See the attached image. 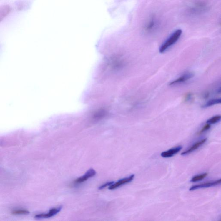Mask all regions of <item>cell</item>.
<instances>
[{
	"label": "cell",
	"instance_id": "6da1fadb",
	"mask_svg": "<svg viewBox=\"0 0 221 221\" xmlns=\"http://www.w3.org/2000/svg\"><path fill=\"white\" fill-rule=\"evenodd\" d=\"M182 34V30L181 29H177L175 31L162 45L159 49V52L161 53H163L167 50L169 47L174 45L179 39Z\"/></svg>",
	"mask_w": 221,
	"mask_h": 221
},
{
	"label": "cell",
	"instance_id": "7a4b0ae2",
	"mask_svg": "<svg viewBox=\"0 0 221 221\" xmlns=\"http://www.w3.org/2000/svg\"><path fill=\"white\" fill-rule=\"evenodd\" d=\"M221 179H219V180L213 181V182H207V183H203L200 185H196L193 186L190 189V190L191 191V190H194L200 188H207V187H210L220 185L221 184Z\"/></svg>",
	"mask_w": 221,
	"mask_h": 221
},
{
	"label": "cell",
	"instance_id": "3957f363",
	"mask_svg": "<svg viewBox=\"0 0 221 221\" xmlns=\"http://www.w3.org/2000/svg\"><path fill=\"white\" fill-rule=\"evenodd\" d=\"M134 175H132L129 176V177H126V178H123V179L119 180L118 182H116V183H114L112 185L109 187V189H116L117 188V187H119L123 185L127 184V183L131 182L134 179Z\"/></svg>",
	"mask_w": 221,
	"mask_h": 221
},
{
	"label": "cell",
	"instance_id": "277c9868",
	"mask_svg": "<svg viewBox=\"0 0 221 221\" xmlns=\"http://www.w3.org/2000/svg\"><path fill=\"white\" fill-rule=\"evenodd\" d=\"M194 75H195V74L193 73H188L184 74V75L179 77V78L177 79H176L174 80V81H172L169 84V85L172 86V85L177 84L185 82V81H187L189 79L194 77Z\"/></svg>",
	"mask_w": 221,
	"mask_h": 221
},
{
	"label": "cell",
	"instance_id": "5b68a950",
	"mask_svg": "<svg viewBox=\"0 0 221 221\" xmlns=\"http://www.w3.org/2000/svg\"><path fill=\"white\" fill-rule=\"evenodd\" d=\"M62 207H59L58 208H53L50 210L49 212L47 213H43L37 215L35 216V218L37 219H43V218H49L52 217L54 215L58 214L62 210Z\"/></svg>",
	"mask_w": 221,
	"mask_h": 221
},
{
	"label": "cell",
	"instance_id": "8992f818",
	"mask_svg": "<svg viewBox=\"0 0 221 221\" xmlns=\"http://www.w3.org/2000/svg\"><path fill=\"white\" fill-rule=\"evenodd\" d=\"M96 174V172L93 169H90L83 176L77 178L75 181L76 184H80L87 180L88 179L92 177Z\"/></svg>",
	"mask_w": 221,
	"mask_h": 221
},
{
	"label": "cell",
	"instance_id": "52a82bcc",
	"mask_svg": "<svg viewBox=\"0 0 221 221\" xmlns=\"http://www.w3.org/2000/svg\"><path fill=\"white\" fill-rule=\"evenodd\" d=\"M207 140V139L205 138L203 139H202L200 141H198L196 143H195L194 145H193L190 148L188 149L187 150L185 151L184 152H182L181 155L182 156H185V155H188L189 153H191V152H193V151H195V150L197 149L200 147L201 146L202 144H204L205 142Z\"/></svg>",
	"mask_w": 221,
	"mask_h": 221
},
{
	"label": "cell",
	"instance_id": "ba28073f",
	"mask_svg": "<svg viewBox=\"0 0 221 221\" xmlns=\"http://www.w3.org/2000/svg\"><path fill=\"white\" fill-rule=\"evenodd\" d=\"M182 146H178V147L172 149H169L167 151L162 152L161 154V156L163 158H169V157L173 156L176 153H178L180 151L182 150Z\"/></svg>",
	"mask_w": 221,
	"mask_h": 221
},
{
	"label": "cell",
	"instance_id": "9c48e42d",
	"mask_svg": "<svg viewBox=\"0 0 221 221\" xmlns=\"http://www.w3.org/2000/svg\"><path fill=\"white\" fill-rule=\"evenodd\" d=\"M221 99H213L209 101L206 104L202 105V107L203 108H207V107L212 106L215 104H220V103H221Z\"/></svg>",
	"mask_w": 221,
	"mask_h": 221
},
{
	"label": "cell",
	"instance_id": "30bf717a",
	"mask_svg": "<svg viewBox=\"0 0 221 221\" xmlns=\"http://www.w3.org/2000/svg\"><path fill=\"white\" fill-rule=\"evenodd\" d=\"M207 175L208 174L207 173H205L202 174L195 176L191 179V182H195L201 181V180H202V179L205 178Z\"/></svg>",
	"mask_w": 221,
	"mask_h": 221
},
{
	"label": "cell",
	"instance_id": "8fae6325",
	"mask_svg": "<svg viewBox=\"0 0 221 221\" xmlns=\"http://www.w3.org/2000/svg\"><path fill=\"white\" fill-rule=\"evenodd\" d=\"M221 118V116H220V115H217V116H214V117H212V118L209 119L207 121V124H215L220 122V121Z\"/></svg>",
	"mask_w": 221,
	"mask_h": 221
},
{
	"label": "cell",
	"instance_id": "7c38bea8",
	"mask_svg": "<svg viewBox=\"0 0 221 221\" xmlns=\"http://www.w3.org/2000/svg\"><path fill=\"white\" fill-rule=\"evenodd\" d=\"M105 114H106V112H105V111L104 110H101L99 111V112L95 114L94 117L97 119H100L102 117L104 116Z\"/></svg>",
	"mask_w": 221,
	"mask_h": 221
},
{
	"label": "cell",
	"instance_id": "4fadbf2b",
	"mask_svg": "<svg viewBox=\"0 0 221 221\" xmlns=\"http://www.w3.org/2000/svg\"><path fill=\"white\" fill-rule=\"evenodd\" d=\"M29 212V211L25 210H19L14 211L12 212L13 214L21 215V214H28Z\"/></svg>",
	"mask_w": 221,
	"mask_h": 221
},
{
	"label": "cell",
	"instance_id": "5bb4252c",
	"mask_svg": "<svg viewBox=\"0 0 221 221\" xmlns=\"http://www.w3.org/2000/svg\"><path fill=\"white\" fill-rule=\"evenodd\" d=\"M193 94L191 92L187 93L184 97V101L185 102L190 101L193 99Z\"/></svg>",
	"mask_w": 221,
	"mask_h": 221
},
{
	"label": "cell",
	"instance_id": "9a60e30c",
	"mask_svg": "<svg viewBox=\"0 0 221 221\" xmlns=\"http://www.w3.org/2000/svg\"><path fill=\"white\" fill-rule=\"evenodd\" d=\"M210 124L207 123V124H206L205 125H204V126L202 127V128L201 130L199 131V132L198 133L199 134H202V133H203V132H205V131H207V130H209V129H210Z\"/></svg>",
	"mask_w": 221,
	"mask_h": 221
},
{
	"label": "cell",
	"instance_id": "2e32d148",
	"mask_svg": "<svg viewBox=\"0 0 221 221\" xmlns=\"http://www.w3.org/2000/svg\"><path fill=\"white\" fill-rule=\"evenodd\" d=\"M114 183V182H107V183H105V184H104V185H102L101 186L99 187V190L103 189L105 188V187H107L108 186H110L112 185V184H113Z\"/></svg>",
	"mask_w": 221,
	"mask_h": 221
},
{
	"label": "cell",
	"instance_id": "e0dca14e",
	"mask_svg": "<svg viewBox=\"0 0 221 221\" xmlns=\"http://www.w3.org/2000/svg\"><path fill=\"white\" fill-rule=\"evenodd\" d=\"M209 95H210V94H209V93H205V94H204V98H205V99H207V98L208 97H209Z\"/></svg>",
	"mask_w": 221,
	"mask_h": 221
}]
</instances>
